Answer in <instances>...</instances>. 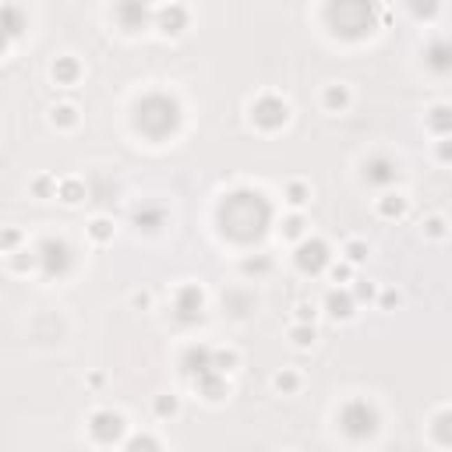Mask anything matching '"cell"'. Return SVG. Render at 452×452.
<instances>
[{"instance_id": "obj_1", "label": "cell", "mask_w": 452, "mask_h": 452, "mask_svg": "<svg viewBox=\"0 0 452 452\" xmlns=\"http://www.w3.org/2000/svg\"><path fill=\"white\" fill-rule=\"evenodd\" d=\"M272 209L265 202L262 191L251 188H237L230 195H223L219 202V223H223V234H230L241 244H251L265 234V223H269Z\"/></svg>"}, {"instance_id": "obj_2", "label": "cell", "mask_w": 452, "mask_h": 452, "mask_svg": "<svg viewBox=\"0 0 452 452\" xmlns=\"http://www.w3.org/2000/svg\"><path fill=\"white\" fill-rule=\"evenodd\" d=\"M378 15V0H329L325 22L336 36L343 39H364L375 29Z\"/></svg>"}, {"instance_id": "obj_3", "label": "cell", "mask_w": 452, "mask_h": 452, "mask_svg": "<svg viewBox=\"0 0 452 452\" xmlns=\"http://www.w3.org/2000/svg\"><path fill=\"white\" fill-rule=\"evenodd\" d=\"M135 128L149 138H166L181 128V103L166 92H152L135 110Z\"/></svg>"}, {"instance_id": "obj_4", "label": "cell", "mask_w": 452, "mask_h": 452, "mask_svg": "<svg viewBox=\"0 0 452 452\" xmlns=\"http://www.w3.org/2000/svg\"><path fill=\"white\" fill-rule=\"evenodd\" d=\"M339 428H343L347 438L364 442V438H371L378 431V414H375V407L368 400H350V403H343V410H339Z\"/></svg>"}, {"instance_id": "obj_5", "label": "cell", "mask_w": 452, "mask_h": 452, "mask_svg": "<svg viewBox=\"0 0 452 452\" xmlns=\"http://www.w3.org/2000/svg\"><path fill=\"white\" fill-rule=\"evenodd\" d=\"M251 121L262 128V131H276L290 121V106L282 103L279 96H262L255 106H251Z\"/></svg>"}, {"instance_id": "obj_6", "label": "cell", "mask_w": 452, "mask_h": 452, "mask_svg": "<svg viewBox=\"0 0 452 452\" xmlns=\"http://www.w3.org/2000/svg\"><path fill=\"white\" fill-rule=\"evenodd\" d=\"M36 255H39V265H43V272L46 276H68L71 272V248L64 244V241H43L39 248H36Z\"/></svg>"}, {"instance_id": "obj_7", "label": "cell", "mask_w": 452, "mask_h": 452, "mask_svg": "<svg viewBox=\"0 0 452 452\" xmlns=\"http://www.w3.org/2000/svg\"><path fill=\"white\" fill-rule=\"evenodd\" d=\"M89 435H92V442H99V445L121 442V435H124V417L113 414V410H96L92 421H89Z\"/></svg>"}, {"instance_id": "obj_8", "label": "cell", "mask_w": 452, "mask_h": 452, "mask_svg": "<svg viewBox=\"0 0 452 452\" xmlns=\"http://www.w3.org/2000/svg\"><path fill=\"white\" fill-rule=\"evenodd\" d=\"M329 265V248H325V241H318V237H311V241H304L301 248H297V269L301 272H322Z\"/></svg>"}, {"instance_id": "obj_9", "label": "cell", "mask_w": 452, "mask_h": 452, "mask_svg": "<svg viewBox=\"0 0 452 452\" xmlns=\"http://www.w3.org/2000/svg\"><path fill=\"white\" fill-rule=\"evenodd\" d=\"M152 0H121L117 4V18H121V25L128 29V32H138L149 18H152Z\"/></svg>"}, {"instance_id": "obj_10", "label": "cell", "mask_w": 452, "mask_h": 452, "mask_svg": "<svg viewBox=\"0 0 452 452\" xmlns=\"http://www.w3.org/2000/svg\"><path fill=\"white\" fill-rule=\"evenodd\" d=\"M364 177H368V184H392L400 177V170H396V163L389 156H371L364 163Z\"/></svg>"}, {"instance_id": "obj_11", "label": "cell", "mask_w": 452, "mask_h": 452, "mask_svg": "<svg viewBox=\"0 0 452 452\" xmlns=\"http://www.w3.org/2000/svg\"><path fill=\"white\" fill-rule=\"evenodd\" d=\"M202 290L198 287H181V294H177V315H181V322H198L202 318Z\"/></svg>"}, {"instance_id": "obj_12", "label": "cell", "mask_w": 452, "mask_h": 452, "mask_svg": "<svg viewBox=\"0 0 452 452\" xmlns=\"http://www.w3.org/2000/svg\"><path fill=\"white\" fill-rule=\"evenodd\" d=\"M22 29H25L22 8L18 4H0V32H4L8 39H15V36H22Z\"/></svg>"}, {"instance_id": "obj_13", "label": "cell", "mask_w": 452, "mask_h": 452, "mask_svg": "<svg viewBox=\"0 0 452 452\" xmlns=\"http://www.w3.org/2000/svg\"><path fill=\"white\" fill-rule=\"evenodd\" d=\"M184 371H188L191 378H198L202 371H216V368H212V350H209V347H191V350L184 354Z\"/></svg>"}, {"instance_id": "obj_14", "label": "cell", "mask_w": 452, "mask_h": 452, "mask_svg": "<svg viewBox=\"0 0 452 452\" xmlns=\"http://www.w3.org/2000/svg\"><path fill=\"white\" fill-rule=\"evenodd\" d=\"M184 25H188V11H184L181 4H170V8L159 11V29H163L166 36H177Z\"/></svg>"}, {"instance_id": "obj_15", "label": "cell", "mask_w": 452, "mask_h": 452, "mask_svg": "<svg viewBox=\"0 0 452 452\" xmlns=\"http://www.w3.org/2000/svg\"><path fill=\"white\" fill-rule=\"evenodd\" d=\"M82 75V64L75 61V56H56V64H53V78L56 85H75Z\"/></svg>"}, {"instance_id": "obj_16", "label": "cell", "mask_w": 452, "mask_h": 452, "mask_svg": "<svg viewBox=\"0 0 452 452\" xmlns=\"http://www.w3.org/2000/svg\"><path fill=\"white\" fill-rule=\"evenodd\" d=\"M322 103H325L329 113H343V110L350 106V92H347V85H329L325 96H322Z\"/></svg>"}, {"instance_id": "obj_17", "label": "cell", "mask_w": 452, "mask_h": 452, "mask_svg": "<svg viewBox=\"0 0 452 452\" xmlns=\"http://www.w3.org/2000/svg\"><path fill=\"white\" fill-rule=\"evenodd\" d=\"M325 308H329L336 318H350V315H354V297H350V294L332 290V294L325 297Z\"/></svg>"}, {"instance_id": "obj_18", "label": "cell", "mask_w": 452, "mask_h": 452, "mask_svg": "<svg viewBox=\"0 0 452 452\" xmlns=\"http://www.w3.org/2000/svg\"><path fill=\"white\" fill-rule=\"evenodd\" d=\"M378 212H382L385 219H392V216H403V212H407V198H403V195H385V198H382V205H378Z\"/></svg>"}, {"instance_id": "obj_19", "label": "cell", "mask_w": 452, "mask_h": 452, "mask_svg": "<svg viewBox=\"0 0 452 452\" xmlns=\"http://www.w3.org/2000/svg\"><path fill=\"white\" fill-rule=\"evenodd\" d=\"M53 124H61V128H75V124H78V110L68 106V103H64V106H56V110H53Z\"/></svg>"}, {"instance_id": "obj_20", "label": "cell", "mask_w": 452, "mask_h": 452, "mask_svg": "<svg viewBox=\"0 0 452 452\" xmlns=\"http://www.w3.org/2000/svg\"><path fill=\"white\" fill-rule=\"evenodd\" d=\"M272 385H276L279 392H297V385H301V378H297L294 371H279V375L272 378Z\"/></svg>"}, {"instance_id": "obj_21", "label": "cell", "mask_w": 452, "mask_h": 452, "mask_svg": "<svg viewBox=\"0 0 452 452\" xmlns=\"http://www.w3.org/2000/svg\"><path fill=\"white\" fill-rule=\"evenodd\" d=\"M56 191H61V198L68 202V205H75V202H82V195H85V188L78 184V181H64L61 188H56Z\"/></svg>"}, {"instance_id": "obj_22", "label": "cell", "mask_w": 452, "mask_h": 452, "mask_svg": "<svg viewBox=\"0 0 452 452\" xmlns=\"http://www.w3.org/2000/svg\"><path fill=\"white\" fill-rule=\"evenodd\" d=\"M308 198H311V191H308L301 181H294V184L287 188V202H290V205H304Z\"/></svg>"}, {"instance_id": "obj_23", "label": "cell", "mask_w": 452, "mask_h": 452, "mask_svg": "<svg viewBox=\"0 0 452 452\" xmlns=\"http://www.w3.org/2000/svg\"><path fill=\"white\" fill-rule=\"evenodd\" d=\"M304 234V219L301 216H290V219H282V237H301Z\"/></svg>"}, {"instance_id": "obj_24", "label": "cell", "mask_w": 452, "mask_h": 452, "mask_svg": "<svg viewBox=\"0 0 452 452\" xmlns=\"http://www.w3.org/2000/svg\"><path fill=\"white\" fill-rule=\"evenodd\" d=\"M290 336H294L297 347H311V343H315V329H311V325H294Z\"/></svg>"}, {"instance_id": "obj_25", "label": "cell", "mask_w": 452, "mask_h": 452, "mask_svg": "<svg viewBox=\"0 0 452 452\" xmlns=\"http://www.w3.org/2000/svg\"><path fill=\"white\" fill-rule=\"evenodd\" d=\"M156 414L159 417H174L177 414V400H174V396H159V400H156Z\"/></svg>"}, {"instance_id": "obj_26", "label": "cell", "mask_w": 452, "mask_h": 452, "mask_svg": "<svg viewBox=\"0 0 452 452\" xmlns=\"http://www.w3.org/2000/svg\"><path fill=\"white\" fill-rule=\"evenodd\" d=\"M347 258H350V265H357V262L368 258V248H364L361 241H350V244H347Z\"/></svg>"}, {"instance_id": "obj_27", "label": "cell", "mask_w": 452, "mask_h": 452, "mask_svg": "<svg viewBox=\"0 0 452 452\" xmlns=\"http://www.w3.org/2000/svg\"><path fill=\"white\" fill-rule=\"evenodd\" d=\"M92 237H96V241H110V237H113V226H110L106 219H96V223H92Z\"/></svg>"}, {"instance_id": "obj_28", "label": "cell", "mask_w": 452, "mask_h": 452, "mask_svg": "<svg viewBox=\"0 0 452 452\" xmlns=\"http://www.w3.org/2000/svg\"><path fill=\"white\" fill-rule=\"evenodd\" d=\"M18 244V230H4L0 234V248H15Z\"/></svg>"}, {"instance_id": "obj_29", "label": "cell", "mask_w": 452, "mask_h": 452, "mask_svg": "<svg viewBox=\"0 0 452 452\" xmlns=\"http://www.w3.org/2000/svg\"><path fill=\"white\" fill-rule=\"evenodd\" d=\"M445 113H449L445 106H438V110H435V128H438V135H445Z\"/></svg>"}, {"instance_id": "obj_30", "label": "cell", "mask_w": 452, "mask_h": 452, "mask_svg": "<svg viewBox=\"0 0 452 452\" xmlns=\"http://www.w3.org/2000/svg\"><path fill=\"white\" fill-rule=\"evenodd\" d=\"M350 272H354L350 265H336V269H332V279H336V282H339V279H350Z\"/></svg>"}, {"instance_id": "obj_31", "label": "cell", "mask_w": 452, "mask_h": 452, "mask_svg": "<svg viewBox=\"0 0 452 452\" xmlns=\"http://www.w3.org/2000/svg\"><path fill=\"white\" fill-rule=\"evenodd\" d=\"M297 318H301V322H315V308L301 304V308H297Z\"/></svg>"}, {"instance_id": "obj_32", "label": "cell", "mask_w": 452, "mask_h": 452, "mask_svg": "<svg viewBox=\"0 0 452 452\" xmlns=\"http://www.w3.org/2000/svg\"><path fill=\"white\" fill-rule=\"evenodd\" d=\"M138 445H152V449H156L159 442H156V438H145V435H142V438H131V442H128V449H138Z\"/></svg>"}, {"instance_id": "obj_33", "label": "cell", "mask_w": 452, "mask_h": 452, "mask_svg": "<svg viewBox=\"0 0 452 452\" xmlns=\"http://www.w3.org/2000/svg\"><path fill=\"white\" fill-rule=\"evenodd\" d=\"M428 234H431V237H442V234H445V230H442V219H431V223H428Z\"/></svg>"}, {"instance_id": "obj_34", "label": "cell", "mask_w": 452, "mask_h": 452, "mask_svg": "<svg viewBox=\"0 0 452 452\" xmlns=\"http://www.w3.org/2000/svg\"><path fill=\"white\" fill-rule=\"evenodd\" d=\"M357 297H368V301H371V297H375V287H371V282H368V287L361 282V287H357Z\"/></svg>"}]
</instances>
